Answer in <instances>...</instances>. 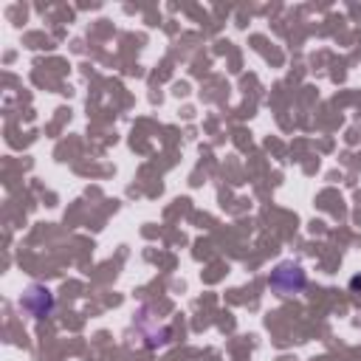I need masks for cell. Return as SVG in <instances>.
<instances>
[{
    "instance_id": "obj_1",
    "label": "cell",
    "mask_w": 361,
    "mask_h": 361,
    "mask_svg": "<svg viewBox=\"0 0 361 361\" xmlns=\"http://www.w3.org/2000/svg\"><path fill=\"white\" fill-rule=\"evenodd\" d=\"M308 285V276L302 271V265L296 263H280L271 274V288L280 296H291V294H302Z\"/></svg>"
},
{
    "instance_id": "obj_2",
    "label": "cell",
    "mask_w": 361,
    "mask_h": 361,
    "mask_svg": "<svg viewBox=\"0 0 361 361\" xmlns=\"http://www.w3.org/2000/svg\"><path fill=\"white\" fill-rule=\"evenodd\" d=\"M23 308L31 313V316L43 319V316H48V313L54 311V296H51L48 288L31 285L29 291H25V296H23Z\"/></svg>"
},
{
    "instance_id": "obj_3",
    "label": "cell",
    "mask_w": 361,
    "mask_h": 361,
    "mask_svg": "<svg viewBox=\"0 0 361 361\" xmlns=\"http://www.w3.org/2000/svg\"><path fill=\"white\" fill-rule=\"evenodd\" d=\"M353 288H361V276H353V282H350Z\"/></svg>"
}]
</instances>
